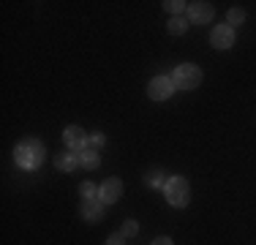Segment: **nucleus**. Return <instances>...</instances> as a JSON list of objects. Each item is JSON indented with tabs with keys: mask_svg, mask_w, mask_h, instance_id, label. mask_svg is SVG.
Here are the masks:
<instances>
[{
	"mask_svg": "<svg viewBox=\"0 0 256 245\" xmlns=\"http://www.w3.org/2000/svg\"><path fill=\"white\" fill-rule=\"evenodd\" d=\"M14 158H16V164L25 166V169H38L41 161H44V144L36 142V139H28V142L16 144Z\"/></svg>",
	"mask_w": 256,
	"mask_h": 245,
	"instance_id": "f257e3e1",
	"label": "nucleus"
},
{
	"mask_svg": "<svg viewBox=\"0 0 256 245\" xmlns=\"http://www.w3.org/2000/svg\"><path fill=\"white\" fill-rule=\"evenodd\" d=\"M172 82H174V88H180V90H194L199 82H202V71H199V66H194V63H182V66L174 68Z\"/></svg>",
	"mask_w": 256,
	"mask_h": 245,
	"instance_id": "f03ea898",
	"label": "nucleus"
},
{
	"mask_svg": "<svg viewBox=\"0 0 256 245\" xmlns=\"http://www.w3.org/2000/svg\"><path fill=\"white\" fill-rule=\"evenodd\" d=\"M164 191H166V199L172 207H186L188 204V182L182 180V177H169L166 186H164Z\"/></svg>",
	"mask_w": 256,
	"mask_h": 245,
	"instance_id": "7ed1b4c3",
	"label": "nucleus"
},
{
	"mask_svg": "<svg viewBox=\"0 0 256 245\" xmlns=\"http://www.w3.org/2000/svg\"><path fill=\"white\" fill-rule=\"evenodd\" d=\"M172 93H174V82L169 76H156L148 88V96L153 98V101H166Z\"/></svg>",
	"mask_w": 256,
	"mask_h": 245,
	"instance_id": "20e7f679",
	"label": "nucleus"
},
{
	"mask_svg": "<svg viewBox=\"0 0 256 245\" xmlns=\"http://www.w3.org/2000/svg\"><path fill=\"white\" fill-rule=\"evenodd\" d=\"M120 194H123V186H120L118 177H109V180H104V186L98 188V199L104 202V204H112V202H118Z\"/></svg>",
	"mask_w": 256,
	"mask_h": 245,
	"instance_id": "39448f33",
	"label": "nucleus"
},
{
	"mask_svg": "<svg viewBox=\"0 0 256 245\" xmlns=\"http://www.w3.org/2000/svg\"><path fill=\"white\" fill-rule=\"evenodd\" d=\"M212 46L216 49H229L234 44V28H229V24H221V28L212 30Z\"/></svg>",
	"mask_w": 256,
	"mask_h": 245,
	"instance_id": "423d86ee",
	"label": "nucleus"
},
{
	"mask_svg": "<svg viewBox=\"0 0 256 245\" xmlns=\"http://www.w3.org/2000/svg\"><path fill=\"white\" fill-rule=\"evenodd\" d=\"M63 139H66V144H68L71 150H76V152H82L84 150V142H88V136H84V131L79 126H68V128H66Z\"/></svg>",
	"mask_w": 256,
	"mask_h": 245,
	"instance_id": "0eeeda50",
	"label": "nucleus"
},
{
	"mask_svg": "<svg viewBox=\"0 0 256 245\" xmlns=\"http://www.w3.org/2000/svg\"><path fill=\"white\" fill-rule=\"evenodd\" d=\"M212 6L204 3V0H199V3H188V16H191V22H210L212 20Z\"/></svg>",
	"mask_w": 256,
	"mask_h": 245,
	"instance_id": "6e6552de",
	"label": "nucleus"
},
{
	"mask_svg": "<svg viewBox=\"0 0 256 245\" xmlns=\"http://www.w3.org/2000/svg\"><path fill=\"white\" fill-rule=\"evenodd\" d=\"M104 202L101 199H84L82 202V218H88V220H98L104 216Z\"/></svg>",
	"mask_w": 256,
	"mask_h": 245,
	"instance_id": "1a4fd4ad",
	"label": "nucleus"
},
{
	"mask_svg": "<svg viewBox=\"0 0 256 245\" xmlns=\"http://www.w3.org/2000/svg\"><path fill=\"white\" fill-rule=\"evenodd\" d=\"M54 166L63 169V172H74L79 166V156H74V152H60V156L54 158Z\"/></svg>",
	"mask_w": 256,
	"mask_h": 245,
	"instance_id": "9d476101",
	"label": "nucleus"
},
{
	"mask_svg": "<svg viewBox=\"0 0 256 245\" xmlns=\"http://www.w3.org/2000/svg\"><path fill=\"white\" fill-rule=\"evenodd\" d=\"M79 164H82L84 169H96L98 166V152L96 150H82L79 152Z\"/></svg>",
	"mask_w": 256,
	"mask_h": 245,
	"instance_id": "9b49d317",
	"label": "nucleus"
},
{
	"mask_svg": "<svg viewBox=\"0 0 256 245\" xmlns=\"http://www.w3.org/2000/svg\"><path fill=\"white\" fill-rule=\"evenodd\" d=\"M226 20H229V28H232V24L237 28V24L246 22V11H242V8H232L229 14H226Z\"/></svg>",
	"mask_w": 256,
	"mask_h": 245,
	"instance_id": "f8f14e48",
	"label": "nucleus"
},
{
	"mask_svg": "<svg viewBox=\"0 0 256 245\" xmlns=\"http://www.w3.org/2000/svg\"><path fill=\"white\" fill-rule=\"evenodd\" d=\"M144 180H148V186H153V188H158V186H166V182H164V180H166V177H164V172H150V174L148 177H144Z\"/></svg>",
	"mask_w": 256,
	"mask_h": 245,
	"instance_id": "ddd939ff",
	"label": "nucleus"
},
{
	"mask_svg": "<svg viewBox=\"0 0 256 245\" xmlns=\"http://www.w3.org/2000/svg\"><path fill=\"white\" fill-rule=\"evenodd\" d=\"M186 28H188V24H186V20H180V16H174V20L169 22V33H172V36L186 33Z\"/></svg>",
	"mask_w": 256,
	"mask_h": 245,
	"instance_id": "4468645a",
	"label": "nucleus"
},
{
	"mask_svg": "<svg viewBox=\"0 0 256 245\" xmlns=\"http://www.w3.org/2000/svg\"><path fill=\"white\" fill-rule=\"evenodd\" d=\"M188 3H182V0H166V3H164V8L166 11H172V14H180L182 8H186Z\"/></svg>",
	"mask_w": 256,
	"mask_h": 245,
	"instance_id": "2eb2a0df",
	"label": "nucleus"
},
{
	"mask_svg": "<svg viewBox=\"0 0 256 245\" xmlns=\"http://www.w3.org/2000/svg\"><path fill=\"white\" fill-rule=\"evenodd\" d=\"M136 232H139L136 220H126V224H123V237H134Z\"/></svg>",
	"mask_w": 256,
	"mask_h": 245,
	"instance_id": "dca6fc26",
	"label": "nucleus"
},
{
	"mask_svg": "<svg viewBox=\"0 0 256 245\" xmlns=\"http://www.w3.org/2000/svg\"><path fill=\"white\" fill-rule=\"evenodd\" d=\"M82 196H84V199H96V196H98V191H96L93 182H84V186H82Z\"/></svg>",
	"mask_w": 256,
	"mask_h": 245,
	"instance_id": "f3484780",
	"label": "nucleus"
},
{
	"mask_svg": "<svg viewBox=\"0 0 256 245\" xmlns=\"http://www.w3.org/2000/svg\"><path fill=\"white\" fill-rule=\"evenodd\" d=\"M106 245H126V237H123V234H112V237L106 240Z\"/></svg>",
	"mask_w": 256,
	"mask_h": 245,
	"instance_id": "a211bd4d",
	"label": "nucleus"
},
{
	"mask_svg": "<svg viewBox=\"0 0 256 245\" xmlns=\"http://www.w3.org/2000/svg\"><path fill=\"white\" fill-rule=\"evenodd\" d=\"M90 144H93V147H101V144H104V134H93V136H90Z\"/></svg>",
	"mask_w": 256,
	"mask_h": 245,
	"instance_id": "6ab92c4d",
	"label": "nucleus"
},
{
	"mask_svg": "<svg viewBox=\"0 0 256 245\" xmlns=\"http://www.w3.org/2000/svg\"><path fill=\"white\" fill-rule=\"evenodd\" d=\"M153 245H172V240H169V237H158Z\"/></svg>",
	"mask_w": 256,
	"mask_h": 245,
	"instance_id": "aec40b11",
	"label": "nucleus"
}]
</instances>
